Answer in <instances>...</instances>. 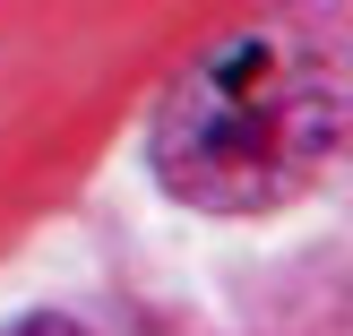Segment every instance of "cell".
<instances>
[{"label":"cell","mask_w":353,"mask_h":336,"mask_svg":"<svg viewBox=\"0 0 353 336\" xmlns=\"http://www.w3.org/2000/svg\"><path fill=\"white\" fill-rule=\"evenodd\" d=\"M0 336H86V328H78V319H52V310H43V319H9Z\"/></svg>","instance_id":"2"},{"label":"cell","mask_w":353,"mask_h":336,"mask_svg":"<svg viewBox=\"0 0 353 336\" xmlns=\"http://www.w3.org/2000/svg\"><path fill=\"white\" fill-rule=\"evenodd\" d=\"M353 130L336 52L293 26H233L164 86L147 121V164L181 207L259 216L319 181Z\"/></svg>","instance_id":"1"}]
</instances>
